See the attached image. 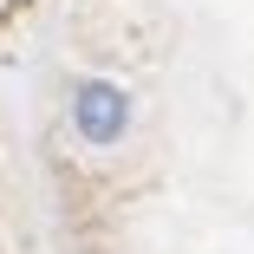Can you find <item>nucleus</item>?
<instances>
[{"label": "nucleus", "instance_id": "nucleus-1", "mask_svg": "<svg viewBox=\"0 0 254 254\" xmlns=\"http://www.w3.org/2000/svg\"><path fill=\"white\" fill-rule=\"evenodd\" d=\"M72 130H78L91 150H111V143L130 130V91L111 85V78H85V85H72Z\"/></svg>", "mask_w": 254, "mask_h": 254}]
</instances>
